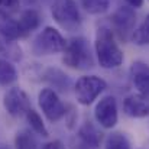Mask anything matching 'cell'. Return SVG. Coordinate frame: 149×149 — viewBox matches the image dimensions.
Listing matches in <instances>:
<instances>
[{
  "label": "cell",
  "mask_w": 149,
  "mask_h": 149,
  "mask_svg": "<svg viewBox=\"0 0 149 149\" xmlns=\"http://www.w3.org/2000/svg\"><path fill=\"white\" fill-rule=\"evenodd\" d=\"M126 3L133 9H139L143 6V0H126Z\"/></svg>",
  "instance_id": "cell-24"
},
{
  "label": "cell",
  "mask_w": 149,
  "mask_h": 149,
  "mask_svg": "<svg viewBox=\"0 0 149 149\" xmlns=\"http://www.w3.org/2000/svg\"><path fill=\"white\" fill-rule=\"evenodd\" d=\"M15 23H16L19 39H25L35 29L39 28V25H41V15L35 9H28V10H25L19 16L17 20H15Z\"/></svg>",
  "instance_id": "cell-12"
},
{
  "label": "cell",
  "mask_w": 149,
  "mask_h": 149,
  "mask_svg": "<svg viewBox=\"0 0 149 149\" xmlns=\"http://www.w3.org/2000/svg\"><path fill=\"white\" fill-rule=\"evenodd\" d=\"M80 3L90 15H103L110 6V0H80Z\"/></svg>",
  "instance_id": "cell-20"
},
{
  "label": "cell",
  "mask_w": 149,
  "mask_h": 149,
  "mask_svg": "<svg viewBox=\"0 0 149 149\" xmlns=\"http://www.w3.org/2000/svg\"><path fill=\"white\" fill-rule=\"evenodd\" d=\"M123 110L127 116L141 119L149 116V101L139 94H130L123 100Z\"/></svg>",
  "instance_id": "cell-13"
},
{
  "label": "cell",
  "mask_w": 149,
  "mask_h": 149,
  "mask_svg": "<svg viewBox=\"0 0 149 149\" xmlns=\"http://www.w3.org/2000/svg\"><path fill=\"white\" fill-rule=\"evenodd\" d=\"M0 55L9 56L10 59L19 61L22 58V51L16 45V41L9 39L1 31H0Z\"/></svg>",
  "instance_id": "cell-15"
},
{
  "label": "cell",
  "mask_w": 149,
  "mask_h": 149,
  "mask_svg": "<svg viewBox=\"0 0 149 149\" xmlns=\"http://www.w3.org/2000/svg\"><path fill=\"white\" fill-rule=\"evenodd\" d=\"M101 139L103 133L97 130L91 122H86L71 141V149H100Z\"/></svg>",
  "instance_id": "cell-9"
},
{
  "label": "cell",
  "mask_w": 149,
  "mask_h": 149,
  "mask_svg": "<svg viewBox=\"0 0 149 149\" xmlns=\"http://www.w3.org/2000/svg\"><path fill=\"white\" fill-rule=\"evenodd\" d=\"M20 1H23L25 4H28V6H32V4H35L36 3V0H20Z\"/></svg>",
  "instance_id": "cell-25"
},
{
  "label": "cell",
  "mask_w": 149,
  "mask_h": 149,
  "mask_svg": "<svg viewBox=\"0 0 149 149\" xmlns=\"http://www.w3.org/2000/svg\"><path fill=\"white\" fill-rule=\"evenodd\" d=\"M25 116H26V120H28L31 129H32L35 133H38V135H41V136H44V138H47V136L49 135V132H48V129H47V126H45L42 117L39 116V113H38L36 110H33V109L31 107V109L26 111Z\"/></svg>",
  "instance_id": "cell-16"
},
{
  "label": "cell",
  "mask_w": 149,
  "mask_h": 149,
  "mask_svg": "<svg viewBox=\"0 0 149 149\" xmlns=\"http://www.w3.org/2000/svg\"><path fill=\"white\" fill-rule=\"evenodd\" d=\"M130 77L139 96L149 101V65L143 61H135L130 65Z\"/></svg>",
  "instance_id": "cell-11"
},
{
  "label": "cell",
  "mask_w": 149,
  "mask_h": 149,
  "mask_svg": "<svg viewBox=\"0 0 149 149\" xmlns=\"http://www.w3.org/2000/svg\"><path fill=\"white\" fill-rule=\"evenodd\" d=\"M51 13L54 20L68 32H77L81 29L83 19L75 0H54Z\"/></svg>",
  "instance_id": "cell-3"
},
{
  "label": "cell",
  "mask_w": 149,
  "mask_h": 149,
  "mask_svg": "<svg viewBox=\"0 0 149 149\" xmlns=\"http://www.w3.org/2000/svg\"><path fill=\"white\" fill-rule=\"evenodd\" d=\"M62 62L72 70H88L94 67V58L91 54V48L88 41L83 36L72 38L67 42L62 51Z\"/></svg>",
  "instance_id": "cell-2"
},
{
  "label": "cell",
  "mask_w": 149,
  "mask_h": 149,
  "mask_svg": "<svg viewBox=\"0 0 149 149\" xmlns=\"http://www.w3.org/2000/svg\"><path fill=\"white\" fill-rule=\"evenodd\" d=\"M42 149H65V146L61 141H51L48 143H45Z\"/></svg>",
  "instance_id": "cell-23"
},
{
  "label": "cell",
  "mask_w": 149,
  "mask_h": 149,
  "mask_svg": "<svg viewBox=\"0 0 149 149\" xmlns=\"http://www.w3.org/2000/svg\"><path fill=\"white\" fill-rule=\"evenodd\" d=\"M38 103H39L42 113L45 114V117L51 123H56L64 116H67L65 104L59 100L56 91L52 88H44L38 96Z\"/></svg>",
  "instance_id": "cell-7"
},
{
  "label": "cell",
  "mask_w": 149,
  "mask_h": 149,
  "mask_svg": "<svg viewBox=\"0 0 149 149\" xmlns=\"http://www.w3.org/2000/svg\"><path fill=\"white\" fill-rule=\"evenodd\" d=\"M96 120L106 129H111L117 123V101L113 96H106L100 100L94 110Z\"/></svg>",
  "instance_id": "cell-10"
},
{
  "label": "cell",
  "mask_w": 149,
  "mask_h": 149,
  "mask_svg": "<svg viewBox=\"0 0 149 149\" xmlns=\"http://www.w3.org/2000/svg\"><path fill=\"white\" fill-rule=\"evenodd\" d=\"M130 41L135 45H149V13L143 19L142 25L133 31Z\"/></svg>",
  "instance_id": "cell-19"
},
{
  "label": "cell",
  "mask_w": 149,
  "mask_h": 149,
  "mask_svg": "<svg viewBox=\"0 0 149 149\" xmlns=\"http://www.w3.org/2000/svg\"><path fill=\"white\" fill-rule=\"evenodd\" d=\"M15 146H16V149H38L35 138L28 130L17 132V135L15 138Z\"/></svg>",
  "instance_id": "cell-22"
},
{
  "label": "cell",
  "mask_w": 149,
  "mask_h": 149,
  "mask_svg": "<svg viewBox=\"0 0 149 149\" xmlns=\"http://www.w3.org/2000/svg\"><path fill=\"white\" fill-rule=\"evenodd\" d=\"M3 106L10 116L20 117V116H25L26 111L31 109V100L22 88L13 87L4 94Z\"/></svg>",
  "instance_id": "cell-8"
},
{
  "label": "cell",
  "mask_w": 149,
  "mask_h": 149,
  "mask_svg": "<svg viewBox=\"0 0 149 149\" xmlns=\"http://www.w3.org/2000/svg\"><path fill=\"white\" fill-rule=\"evenodd\" d=\"M104 148L106 149H130V143H129L127 138L123 133H120V132H111L106 138Z\"/></svg>",
  "instance_id": "cell-18"
},
{
  "label": "cell",
  "mask_w": 149,
  "mask_h": 149,
  "mask_svg": "<svg viewBox=\"0 0 149 149\" xmlns=\"http://www.w3.org/2000/svg\"><path fill=\"white\" fill-rule=\"evenodd\" d=\"M111 31L114 36H117L120 41L127 42L132 38L133 31L136 29V13L135 9L127 6H120L113 12L110 16Z\"/></svg>",
  "instance_id": "cell-5"
},
{
  "label": "cell",
  "mask_w": 149,
  "mask_h": 149,
  "mask_svg": "<svg viewBox=\"0 0 149 149\" xmlns=\"http://www.w3.org/2000/svg\"><path fill=\"white\" fill-rule=\"evenodd\" d=\"M94 49L97 55L100 67L104 70L117 68L123 62V52L119 44L116 42V36L113 31L107 26H100L96 32Z\"/></svg>",
  "instance_id": "cell-1"
},
{
  "label": "cell",
  "mask_w": 149,
  "mask_h": 149,
  "mask_svg": "<svg viewBox=\"0 0 149 149\" xmlns=\"http://www.w3.org/2000/svg\"><path fill=\"white\" fill-rule=\"evenodd\" d=\"M20 7V0H0V19H12Z\"/></svg>",
  "instance_id": "cell-21"
},
{
  "label": "cell",
  "mask_w": 149,
  "mask_h": 149,
  "mask_svg": "<svg viewBox=\"0 0 149 149\" xmlns=\"http://www.w3.org/2000/svg\"><path fill=\"white\" fill-rule=\"evenodd\" d=\"M65 45H67V41L61 35V32L52 26H47L33 39L32 52L36 56L55 55V54H61L65 48Z\"/></svg>",
  "instance_id": "cell-4"
},
{
  "label": "cell",
  "mask_w": 149,
  "mask_h": 149,
  "mask_svg": "<svg viewBox=\"0 0 149 149\" xmlns=\"http://www.w3.org/2000/svg\"><path fill=\"white\" fill-rule=\"evenodd\" d=\"M0 149H10L9 146H6V145H0Z\"/></svg>",
  "instance_id": "cell-26"
},
{
  "label": "cell",
  "mask_w": 149,
  "mask_h": 149,
  "mask_svg": "<svg viewBox=\"0 0 149 149\" xmlns=\"http://www.w3.org/2000/svg\"><path fill=\"white\" fill-rule=\"evenodd\" d=\"M107 88V83L97 75L80 77L74 86L77 101L83 106H90Z\"/></svg>",
  "instance_id": "cell-6"
},
{
  "label": "cell",
  "mask_w": 149,
  "mask_h": 149,
  "mask_svg": "<svg viewBox=\"0 0 149 149\" xmlns=\"http://www.w3.org/2000/svg\"><path fill=\"white\" fill-rule=\"evenodd\" d=\"M16 80L17 71L15 65L9 59L0 56V87H9L13 83H16Z\"/></svg>",
  "instance_id": "cell-14"
},
{
  "label": "cell",
  "mask_w": 149,
  "mask_h": 149,
  "mask_svg": "<svg viewBox=\"0 0 149 149\" xmlns=\"http://www.w3.org/2000/svg\"><path fill=\"white\" fill-rule=\"evenodd\" d=\"M45 80L49 81L54 87H56L61 91H67V88L70 86L68 75H65L64 72H61L59 70H55V68H49L45 72Z\"/></svg>",
  "instance_id": "cell-17"
}]
</instances>
